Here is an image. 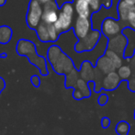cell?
I'll use <instances>...</instances> for the list:
<instances>
[{
	"label": "cell",
	"instance_id": "7c38bea8",
	"mask_svg": "<svg viewBox=\"0 0 135 135\" xmlns=\"http://www.w3.org/2000/svg\"><path fill=\"white\" fill-rule=\"evenodd\" d=\"M117 11L119 20H123V21H126L130 13L132 12V11H135V6L128 4L124 0H119V3H118Z\"/></svg>",
	"mask_w": 135,
	"mask_h": 135
},
{
	"label": "cell",
	"instance_id": "5b68a950",
	"mask_svg": "<svg viewBox=\"0 0 135 135\" xmlns=\"http://www.w3.org/2000/svg\"><path fill=\"white\" fill-rule=\"evenodd\" d=\"M43 5L38 0H30L26 14V24L30 30H35L42 18Z\"/></svg>",
	"mask_w": 135,
	"mask_h": 135
},
{
	"label": "cell",
	"instance_id": "7a4b0ae2",
	"mask_svg": "<svg viewBox=\"0 0 135 135\" xmlns=\"http://www.w3.org/2000/svg\"><path fill=\"white\" fill-rule=\"evenodd\" d=\"M47 60L52 65V69L57 75H66L68 73L75 68L74 62L62 49L57 45H52L48 49Z\"/></svg>",
	"mask_w": 135,
	"mask_h": 135
},
{
	"label": "cell",
	"instance_id": "ba28073f",
	"mask_svg": "<svg viewBox=\"0 0 135 135\" xmlns=\"http://www.w3.org/2000/svg\"><path fill=\"white\" fill-rule=\"evenodd\" d=\"M59 13H60V7H58L55 0L47 2L43 5L42 18L41 22L44 24H54L58 20Z\"/></svg>",
	"mask_w": 135,
	"mask_h": 135
},
{
	"label": "cell",
	"instance_id": "f1b7e54d",
	"mask_svg": "<svg viewBox=\"0 0 135 135\" xmlns=\"http://www.w3.org/2000/svg\"><path fill=\"white\" fill-rule=\"evenodd\" d=\"M7 3V0H0V7H3Z\"/></svg>",
	"mask_w": 135,
	"mask_h": 135
},
{
	"label": "cell",
	"instance_id": "2e32d148",
	"mask_svg": "<svg viewBox=\"0 0 135 135\" xmlns=\"http://www.w3.org/2000/svg\"><path fill=\"white\" fill-rule=\"evenodd\" d=\"M117 73L122 81H128L132 75V70L130 65H121Z\"/></svg>",
	"mask_w": 135,
	"mask_h": 135
},
{
	"label": "cell",
	"instance_id": "d6986e66",
	"mask_svg": "<svg viewBox=\"0 0 135 135\" xmlns=\"http://www.w3.org/2000/svg\"><path fill=\"white\" fill-rule=\"evenodd\" d=\"M126 21L128 22V28H132V30H135V11L130 13Z\"/></svg>",
	"mask_w": 135,
	"mask_h": 135
},
{
	"label": "cell",
	"instance_id": "8fae6325",
	"mask_svg": "<svg viewBox=\"0 0 135 135\" xmlns=\"http://www.w3.org/2000/svg\"><path fill=\"white\" fill-rule=\"evenodd\" d=\"M75 8L77 15L80 17L91 18L93 12L91 10L88 0H75Z\"/></svg>",
	"mask_w": 135,
	"mask_h": 135
},
{
	"label": "cell",
	"instance_id": "6da1fadb",
	"mask_svg": "<svg viewBox=\"0 0 135 135\" xmlns=\"http://www.w3.org/2000/svg\"><path fill=\"white\" fill-rule=\"evenodd\" d=\"M16 52L20 56H25L28 58L30 64L36 66L42 76L49 75L47 60L43 56L38 54L37 47L33 41L26 39H20L16 45Z\"/></svg>",
	"mask_w": 135,
	"mask_h": 135
},
{
	"label": "cell",
	"instance_id": "484cf974",
	"mask_svg": "<svg viewBox=\"0 0 135 135\" xmlns=\"http://www.w3.org/2000/svg\"><path fill=\"white\" fill-rule=\"evenodd\" d=\"M125 2H127L128 4H131L132 6H135V0H124Z\"/></svg>",
	"mask_w": 135,
	"mask_h": 135
},
{
	"label": "cell",
	"instance_id": "4fadbf2b",
	"mask_svg": "<svg viewBox=\"0 0 135 135\" xmlns=\"http://www.w3.org/2000/svg\"><path fill=\"white\" fill-rule=\"evenodd\" d=\"M13 36V30L9 26H0V44L6 45L11 41Z\"/></svg>",
	"mask_w": 135,
	"mask_h": 135
},
{
	"label": "cell",
	"instance_id": "5bb4252c",
	"mask_svg": "<svg viewBox=\"0 0 135 135\" xmlns=\"http://www.w3.org/2000/svg\"><path fill=\"white\" fill-rule=\"evenodd\" d=\"M88 2L93 14L98 12L101 8L102 6L106 7V9H108L112 5V0H88Z\"/></svg>",
	"mask_w": 135,
	"mask_h": 135
},
{
	"label": "cell",
	"instance_id": "ac0fdd59",
	"mask_svg": "<svg viewBox=\"0 0 135 135\" xmlns=\"http://www.w3.org/2000/svg\"><path fill=\"white\" fill-rule=\"evenodd\" d=\"M116 132L118 135H129L131 130V126L127 121L121 120L116 126Z\"/></svg>",
	"mask_w": 135,
	"mask_h": 135
},
{
	"label": "cell",
	"instance_id": "603a6c76",
	"mask_svg": "<svg viewBox=\"0 0 135 135\" xmlns=\"http://www.w3.org/2000/svg\"><path fill=\"white\" fill-rule=\"evenodd\" d=\"M129 84H128V87L131 91L132 92H135V77H131L128 80Z\"/></svg>",
	"mask_w": 135,
	"mask_h": 135
},
{
	"label": "cell",
	"instance_id": "52a82bcc",
	"mask_svg": "<svg viewBox=\"0 0 135 135\" xmlns=\"http://www.w3.org/2000/svg\"><path fill=\"white\" fill-rule=\"evenodd\" d=\"M93 30V24L91 18L77 16L75 25L73 27V31L76 37L77 41L85 38Z\"/></svg>",
	"mask_w": 135,
	"mask_h": 135
},
{
	"label": "cell",
	"instance_id": "ffe728a7",
	"mask_svg": "<svg viewBox=\"0 0 135 135\" xmlns=\"http://www.w3.org/2000/svg\"><path fill=\"white\" fill-rule=\"evenodd\" d=\"M30 83L33 85L35 88H39L40 85H41V78H40L39 75H33L30 77Z\"/></svg>",
	"mask_w": 135,
	"mask_h": 135
},
{
	"label": "cell",
	"instance_id": "f546056e",
	"mask_svg": "<svg viewBox=\"0 0 135 135\" xmlns=\"http://www.w3.org/2000/svg\"><path fill=\"white\" fill-rule=\"evenodd\" d=\"M133 118H134V119H135V110H134V115H133Z\"/></svg>",
	"mask_w": 135,
	"mask_h": 135
},
{
	"label": "cell",
	"instance_id": "30bf717a",
	"mask_svg": "<svg viewBox=\"0 0 135 135\" xmlns=\"http://www.w3.org/2000/svg\"><path fill=\"white\" fill-rule=\"evenodd\" d=\"M96 66L102 74H104V75H108V74L117 70L115 65H114V64L112 62V61L110 60L106 54L101 56L98 59Z\"/></svg>",
	"mask_w": 135,
	"mask_h": 135
},
{
	"label": "cell",
	"instance_id": "8992f818",
	"mask_svg": "<svg viewBox=\"0 0 135 135\" xmlns=\"http://www.w3.org/2000/svg\"><path fill=\"white\" fill-rule=\"evenodd\" d=\"M101 33L98 30L93 28L85 38L77 41L75 45V51L78 54L84 52H90L98 45L101 38Z\"/></svg>",
	"mask_w": 135,
	"mask_h": 135
},
{
	"label": "cell",
	"instance_id": "4316f807",
	"mask_svg": "<svg viewBox=\"0 0 135 135\" xmlns=\"http://www.w3.org/2000/svg\"><path fill=\"white\" fill-rule=\"evenodd\" d=\"M7 54H6V52H0V59L7 58Z\"/></svg>",
	"mask_w": 135,
	"mask_h": 135
},
{
	"label": "cell",
	"instance_id": "d4e9b609",
	"mask_svg": "<svg viewBox=\"0 0 135 135\" xmlns=\"http://www.w3.org/2000/svg\"><path fill=\"white\" fill-rule=\"evenodd\" d=\"M6 81H5V79L3 78V77H1L0 76V95H1V93H2V91L4 90V89L6 88Z\"/></svg>",
	"mask_w": 135,
	"mask_h": 135
},
{
	"label": "cell",
	"instance_id": "cb8c5ba5",
	"mask_svg": "<svg viewBox=\"0 0 135 135\" xmlns=\"http://www.w3.org/2000/svg\"><path fill=\"white\" fill-rule=\"evenodd\" d=\"M101 125H102V127H103L104 129H108V127H109V125H110V119H108V118H107V117L102 118Z\"/></svg>",
	"mask_w": 135,
	"mask_h": 135
},
{
	"label": "cell",
	"instance_id": "7402d4cb",
	"mask_svg": "<svg viewBox=\"0 0 135 135\" xmlns=\"http://www.w3.org/2000/svg\"><path fill=\"white\" fill-rule=\"evenodd\" d=\"M73 98H75V100H81V99H83V98H84V95L82 94V92H80L79 90H77V89H75V90H74Z\"/></svg>",
	"mask_w": 135,
	"mask_h": 135
},
{
	"label": "cell",
	"instance_id": "9a60e30c",
	"mask_svg": "<svg viewBox=\"0 0 135 135\" xmlns=\"http://www.w3.org/2000/svg\"><path fill=\"white\" fill-rule=\"evenodd\" d=\"M74 89H77V90L82 92L85 98H87L91 96V90L88 83L85 80H84L83 78H81V77H79L78 80L76 81L75 86H74Z\"/></svg>",
	"mask_w": 135,
	"mask_h": 135
},
{
	"label": "cell",
	"instance_id": "44dd1931",
	"mask_svg": "<svg viewBox=\"0 0 135 135\" xmlns=\"http://www.w3.org/2000/svg\"><path fill=\"white\" fill-rule=\"evenodd\" d=\"M108 95L106 94H101L99 97H98V102L100 106H105L106 104L108 103Z\"/></svg>",
	"mask_w": 135,
	"mask_h": 135
},
{
	"label": "cell",
	"instance_id": "e0dca14e",
	"mask_svg": "<svg viewBox=\"0 0 135 135\" xmlns=\"http://www.w3.org/2000/svg\"><path fill=\"white\" fill-rule=\"evenodd\" d=\"M105 54L112 61V62L114 64V65H115V67L117 70L119 69L121 65H122V60H121V58L119 57V55L118 54L117 52H113V51L108 50V49Z\"/></svg>",
	"mask_w": 135,
	"mask_h": 135
},
{
	"label": "cell",
	"instance_id": "277c9868",
	"mask_svg": "<svg viewBox=\"0 0 135 135\" xmlns=\"http://www.w3.org/2000/svg\"><path fill=\"white\" fill-rule=\"evenodd\" d=\"M128 27V22L123 21L121 20H115L110 17L106 18L105 20L102 21L101 24V32L104 36L110 40L112 38H115L121 34V31L124 30L125 28Z\"/></svg>",
	"mask_w": 135,
	"mask_h": 135
},
{
	"label": "cell",
	"instance_id": "3957f363",
	"mask_svg": "<svg viewBox=\"0 0 135 135\" xmlns=\"http://www.w3.org/2000/svg\"><path fill=\"white\" fill-rule=\"evenodd\" d=\"M73 4L74 2H65L60 7L58 20L54 23L55 28L60 36L65 32H68L70 30H73V20L75 9Z\"/></svg>",
	"mask_w": 135,
	"mask_h": 135
},
{
	"label": "cell",
	"instance_id": "83f0119b",
	"mask_svg": "<svg viewBox=\"0 0 135 135\" xmlns=\"http://www.w3.org/2000/svg\"><path fill=\"white\" fill-rule=\"evenodd\" d=\"M38 1H39L41 4H42V5H44V4H45V3H47V2L54 1V0H38Z\"/></svg>",
	"mask_w": 135,
	"mask_h": 135
},
{
	"label": "cell",
	"instance_id": "9c48e42d",
	"mask_svg": "<svg viewBox=\"0 0 135 135\" xmlns=\"http://www.w3.org/2000/svg\"><path fill=\"white\" fill-rule=\"evenodd\" d=\"M122 81L118 75L117 72H111V73L108 74L105 77L103 78L101 83V88L105 89L107 91H112L115 90L118 86L119 85L120 82Z\"/></svg>",
	"mask_w": 135,
	"mask_h": 135
}]
</instances>
